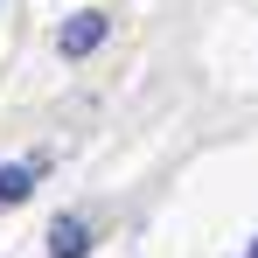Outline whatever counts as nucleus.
<instances>
[{"mask_svg":"<svg viewBox=\"0 0 258 258\" xmlns=\"http://www.w3.org/2000/svg\"><path fill=\"white\" fill-rule=\"evenodd\" d=\"M105 28H112V21H105L98 7H84V14H70V21H63V35H56V49H63V56H91V49L105 42Z\"/></svg>","mask_w":258,"mask_h":258,"instance_id":"nucleus-1","label":"nucleus"},{"mask_svg":"<svg viewBox=\"0 0 258 258\" xmlns=\"http://www.w3.org/2000/svg\"><path fill=\"white\" fill-rule=\"evenodd\" d=\"M28 196H35V168H28V161H7V168H0V210L28 203Z\"/></svg>","mask_w":258,"mask_h":258,"instance_id":"nucleus-3","label":"nucleus"},{"mask_svg":"<svg viewBox=\"0 0 258 258\" xmlns=\"http://www.w3.org/2000/svg\"><path fill=\"white\" fill-rule=\"evenodd\" d=\"M84 251H91L84 216H56V223H49V258H84Z\"/></svg>","mask_w":258,"mask_h":258,"instance_id":"nucleus-2","label":"nucleus"},{"mask_svg":"<svg viewBox=\"0 0 258 258\" xmlns=\"http://www.w3.org/2000/svg\"><path fill=\"white\" fill-rule=\"evenodd\" d=\"M244 258H258V244H251V251H244Z\"/></svg>","mask_w":258,"mask_h":258,"instance_id":"nucleus-4","label":"nucleus"}]
</instances>
